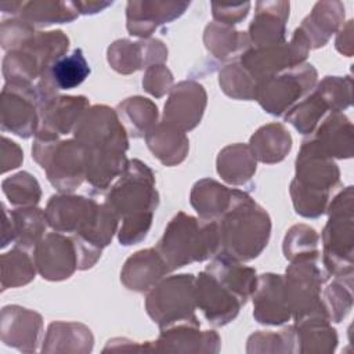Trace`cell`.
Wrapping results in <instances>:
<instances>
[{
    "mask_svg": "<svg viewBox=\"0 0 354 354\" xmlns=\"http://www.w3.org/2000/svg\"><path fill=\"white\" fill-rule=\"evenodd\" d=\"M35 259L26 249L17 246L1 256V286L15 288L30 282L35 278Z\"/></svg>",
    "mask_w": 354,
    "mask_h": 354,
    "instance_id": "d590c367",
    "label": "cell"
},
{
    "mask_svg": "<svg viewBox=\"0 0 354 354\" xmlns=\"http://www.w3.org/2000/svg\"><path fill=\"white\" fill-rule=\"evenodd\" d=\"M343 19L344 7L340 1H318L297 30L304 36L310 48H317L329 40Z\"/></svg>",
    "mask_w": 354,
    "mask_h": 354,
    "instance_id": "cb8c5ba5",
    "label": "cell"
},
{
    "mask_svg": "<svg viewBox=\"0 0 354 354\" xmlns=\"http://www.w3.org/2000/svg\"><path fill=\"white\" fill-rule=\"evenodd\" d=\"M44 213L55 232H71L100 249L111 242L119 221L105 203L76 195L51 196Z\"/></svg>",
    "mask_w": 354,
    "mask_h": 354,
    "instance_id": "3957f363",
    "label": "cell"
},
{
    "mask_svg": "<svg viewBox=\"0 0 354 354\" xmlns=\"http://www.w3.org/2000/svg\"><path fill=\"white\" fill-rule=\"evenodd\" d=\"M173 83V76L170 73V71L162 65H151L147 69L145 77L142 80V86L144 88L153 94L155 97H162L165 93H167L171 87Z\"/></svg>",
    "mask_w": 354,
    "mask_h": 354,
    "instance_id": "ee69618b",
    "label": "cell"
},
{
    "mask_svg": "<svg viewBox=\"0 0 354 354\" xmlns=\"http://www.w3.org/2000/svg\"><path fill=\"white\" fill-rule=\"evenodd\" d=\"M86 180L98 191L108 188L111 181L120 176L126 166V155L118 149H86Z\"/></svg>",
    "mask_w": 354,
    "mask_h": 354,
    "instance_id": "f1b7e54d",
    "label": "cell"
},
{
    "mask_svg": "<svg viewBox=\"0 0 354 354\" xmlns=\"http://www.w3.org/2000/svg\"><path fill=\"white\" fill-rule=\"evenodd\" d=\"M32 156L47 171L48 181L59 191H73L86 178L87 151L76 140L37 137Z\"/></svg>",
    "mask_w": 354,
    "mask_h": 354,
    "instance_id": "52a82bcc",
    "label": "cell"
},
{
    "mask_svg": "<svg viewBox=\"0 0 354 354\" xmlns=\"http://www.w3.org/2000/svg\"><path fill=\"white\" fill-rule=\"evenodd\" d=\"M220 254L238 261L257 257L267 246L271 223L267 212L246 192L232 189L228 209L217 220Z\"/></svg>",
    "mask_w": 354,
    "mask_h": 354,
    "instance_id": "7a4b0ae2",
    "label": "cell"
},
{
    "mask_svg": "<svg viewBox=\"0 0 354 354\" xmlns=\"http://www.w3.org/2000/svg\"><path fill=\"white\" fill-rule=\"evenodd\" d=\"M158 202L151 169L137 159L129 162L104 202L123 220L119 230L122 245H133L147 236Z\"/></svg>",
    "mask_w": 354,
    "mask_h": 354,
    "instance_id": "6da1fadb",
    "label": "cell"
},
{
    "mask_svg": "<svg viewBox=\"0 0 354 354\" xmlns=\"http://www.w3.org/2000/svg\"><path fill=\"white\" fill-rule=\"evenodd\" d=\"M167 57V50L159 40L131 43L122 39L108 48V61L113 69L122 73H131L152 62L158 65Z\"/></svg>",
    "mask_w": 354,
    "mask_h": 354,
    "instance_id": "44dd1931",
    "label": "cell"
},
{
    "mask_svg": "<svg viewBox=\"0 0 354 354\" xmlns=\"http://www.w3.org/2000/svg\"><path fill=\"white\" fill-rule=\"evenodd\" d=\"M19 18L32 26H47L53 24L72 22L79 12L72 1H53V0H33L22 1L19 8Z\"/></svg>",
    "mask_w": 354,
    "mask_h": 354,
    "instance_id": "1f68e13d",
    "label": "cell"
},
{
    "mask_svg": "<svg viewBox=\"0 0 354 354\" xmlns=\"http://www.w3.org/2000/svg\"><path fill=\"white\" fill-rule=\"evenodd\" d=\"M118 113L124 123V129L133 137L147 136L156 126L158 108L148 98H127L118 106Z\"/></svg>",
    "mask_w": 354,
    "mask_h": 354,
    "instance_id": "e575fe53",
    "label": "cell"
},
{
    "mask_svg": "<svg viewBox=\"0 0 354 354\" xmlns=\"http://www.w3.org/2000/svg\"><path fill=\"white\" fill-rule=\"evenodd\" d=\"M88 109V101L84 97H53L39 106V126L36 136L46 138H58L59 134H68L77 124L82 115Z\"/></svg>",
    "mask_w": 354,
    "mask_h": 354,
    "instance_id": "2e32d148",
    "label": "cell"
},
{
    "mask_svg": "<svg viewBox=\"0 0 354 354\" xmlns=\"http://www.w3.org/2000/svg\"><path fill=\"white\" fill-rule=\"evenodd\" d=\"M195 301L209 322L216 326L232 321L243 303L213 275L203 271L195 279Z\"/></svg>",
    "mask_w": 354,
    "mask_h": 354,
    "instance_id": "5bb4252c",
    "label": "cell"
},
{
    "mask_svg": "<svg viewBox=\"0 0 354 354\" xmlns=\"http://www.w3.org/2000/svg\"><path fill=\"white\" fill-rule=\"evenodd\" d=\"M145 307L160 329L196 318L194 314L196 307L194 275H173L159 281L148 293Z\"/></svg>",
    "mask_w": 354,
    "mask_h": 354,
    "instance_id": "ba28073f",
    "label": "cell"
},
{
    "mask_svg": "<svg viewBox=\"0 0 354 354\" xmlns=\"http://www.w3.org/2000/svg\"><path fill=\"white\" fill-rule=\"evenodd\" d=\"M167 272V264L156 249L140 250L127 259L120 274V279L130 290H151Z\"/></svg>",
    "mask_w": 354,
    "mask_h": 354,
    "instance_id": "7402d4cb",
    "label": "cell"
},
{
    "mask_svg": "<svg viewBox=\"0 0 354 354\" xmlns=\"http://www.w3.org/2000/svg\"><path fill=\"white\" fill-rule=\"evenodd\" d=\"M283 253L290 261L306 257H318V235L314 228L293 225L283 239Z\"/></svg>",
    "mask_w": 354,
    "mask_h": 354,
    "instance_id": "f35d334b",
    "label": "cell"
},
{
    "mask_svg": "<svg viewBox=\"0 0 354 354\" xmlns=\"http://www.w3.org/2000/svg\"><path fill=\"white\" fill-rule=\"evenodd\" d=\"M220 86L230 97L239 100H256L257 83L241 64H231L221 69Z\"/></svg>",
    "mask_w": 354,
    "mask_h": 354,
    "instance_id": "ab89813d",
    "label": "cell"
},
{
    "mask_svg": "<svg viewBox=\"0 0 354 354\" xmlns=\"http://www.w3.org/2000/svg\"><path fill=\"white\" fill-rule=\"evenodd\" d=\"M339 169L310 138L303 142L296 159V177L290 184L295 209L304 217H318L326 209L329 194L339 183Z\"/></svg>",
    "mask_w": 354,
    "mask_h": 354,
    "instance_id": "277c9868",
    "label": "cell"
},
{
    "mask_svg": "<svg viewBox=\"0 0 354 354\" xmlns=\"http://www.w3.org/2000/svg\"><path fill=\"white\" fill-rule=\"evenodd\" d=\"M35 28L22 18H12L1 24V46L4 50H15L24 46L33 35Z\"/></svg>",
    "mask_w": 354,
    "mask_h": 354,
    "instance_id": "7bdbcfd3",
    "label": "cell"
},
{
    "mask_svg": "<svg viewBox=\"0 0 354 354\" xmlns=\"http://www.w3.org/2000/svg\"><path fill=\"white\" fill-rule=\"evenodd\" d=\"M33 259L40 275L50 281L69 278L79 268L75 241L61 232L47 234L33 249Z\"/></svg>",
    "mask_w": 354,
    "mask_h": 354,
    "instance_id": "4fadbf2b",
    "label": "cell"
},
{
    "mask_svg": "<svg viewBox=\"0 0 354 354\" xmlns=\"http://www.w3.org/2000/svg\"><path fill=\"white\" fill-rule=\"evenodd\" d=\"M145 138L152 153L167 166L180 163L188 152V138L184 131L165 122L156 124Z\"/></svg>",
    "mask_w": 354,
    "mask_h": 354,
    "instance_id": "83f0119b",
    "label": "cell"
},
{
    "mask_svg": "<svg viewBox=\"0 0 354 354\" xmlns=\"http://www.w3.org/2000/svg\"><path fill=\"white\" fill-rule=\"evenodd\" d=\"M253 297V315L260 324L281 325L292 313L286 301L283 277L278 274H263L257 278Z\"/></svg>",
    "mask_w": 354,
    "mask_h": 354,
    "instance_id": "e0dca14e",
    "label": "cell"
},
{
    "mask_svg": "<svg viewBox=\"0 0 354 354\" xmlns=\"http://www.w3.org/2000/svg\"><path fill=\"white\" fill-rule=\"evenodd\" d=\"M289 1H257L249 25V40L254 48L285 43Z\"/></svg>",
    "mask_w": 354,
    "mask_h": 354,
    "instance_id": "d6986e66",
    "label": "cell"
},
{
    "mask_svg": "<svg viewBox=\"0 0 354 354\" xmlns=\"http://www.w3.org/2000/svg\"><path fill=\"white\" fill-rule=\"evenodd\" d=\"M155 249L170 271L210 259L220 252L217 221L195 218L180 212L170 220Z\"/></svg>",
    "mask_w": 354,
    "mask_h": 354,
    "instance_id": "5b68a950",
    "label": "cell"
},
{
    "mask_svg": "<svg viewBox=\"0 0 354 354\" xmlns=\"http://www.w3.org/2000/svg\"><path fill=\"white\" fill-rule=\"evenodd\" d=\"M315 91L333 112H340L351 104V79L348 76H328L318 84Z\"/></svg>",
    "mask_w": 354,
    "mask_h": 354,
    "instance_id": "b9f144b4",
    "label": "cell"
},
{
    "mask_svg": "<svg viewBox=\"0 0 354 354\" xmlns=\"http://www.w3.org/2000/svg\"><path fill=\"white\" fill-rule=\"evenodd\" d=\"M328 105L322 97L314 90L313 94L306 97L301 102L290 109L285 116L286 122L292 123L301 134H311L317 127L319 119L325 115Z\"/></svg>",
    "mask_w": 354,
    "mask_h": 354,
    "instance_id": "74e56055",
    "label": "cell"
},
{
    "mask_svg": "<svg viewBox=\"0 0 354 354\" xmlns=\"http://www.w3.org/2000/svg\"><path fill=\"white\" fill-rule=\"evenodd\" d=\"M7 217V214L4 213ZM10 216V241H14L17 246L22 249H35L44 238L47 228V217L41 209L19 207L8 213ZM8 218V217H7Z\"/></svg>",
    "mask_w": 354,
    "mask_h": 354,
    "instance_id": "4316f807",
    "label": "cell"
},
{
    "mask_svg": "<svg viewBox=\"0 0 354 354\" xmlns=\"http://www.w3.org/2000/svg\"><path fill=\"white\" fill-rule=\"evenodd\" d=\"M292 147V138L282 124L271 123L259 129L250 138V151L264 163H275L285 158Z\"/></svg>",
    "mask_w": 354,
    "mask_h": 354,
    "instance_id": "4dcf8cb0",
    "label": "cell"
},
{
    "mask_svg": "<svg viewBox=\"0 0 354 354\" xmlns=\"http://www.w3.org/2000/svg\"><path fill=\"white\" fill-rule=\"evenodd\" d=\"M232 198V189L218 184L214 180L198 181L191 192V205L199 213V218L217 221L228 209Z\"/></svg>",
    "mask_w": 354,
    "mask_h": 354,
    "instance_id": "f546056e",
    "label": "cell"
},
{
    "mask_svg": "<svg viewBox=\"0 0 354 354\" xmlns=\"http://www.w3.org/2000/svg\"><path fill=\"white\" fill-rule=\"evenodd\" d=\"M77 12L80 14H95L112 4V1H72Z\"/></svg>",
    "mask_w": 354,
    "mask_h": 354,
    "instance_id": "bcb514c9",
    "label": "cell"
},
{
    "mask_svg": "<svg viewBox=\"0 0 354 354\" xmlns=\"http://www.w3.org/2000/svg\"><path fill=\"white\" fill-rule=\"evenodd\" d=\"M329 158H350L353 155V127L340 112L330 113L313 137Z\"/></svg>",
    "mask_w": 354,
    "mask_h": 354,
    "instance_id": "484cf974",
    "label": "cell"
},
{
    "mask_svg": "<svg viewBox=\"0 0 354 354\" xmlns=\"http://www.w3.org/2000/svg\"><path fill=\"white\" fill-rule=\"evenodd\" d=\"M351 275L337 277L324 292L322 308L329 321L340 322L347 313L351 310L353 304V289H351Z\"/></svg>",
    "mask_w": 354,
    "mask_h": 354,
    "instance_id": "8d00e7d4",
    "label": "cell"
},
{
    "mask_svg": "<svg viewBox=\"0 0 354 354\" xmlns=\"http://www.w3.org/2000/svg\"><path fill=\"white\" fill-rule=\"evenodd\" d=\"M317 82V71L311 64H300L285 69L257 84L256 100L271 115L281 116Z\"/></svg>",
    "mask_w": 354,
    "mask_h": 354,
    "instance_id": "30bf717a",
    "label": "cell"
},
{
    "mask_svg": "<svg viewBox=\"0 0 354 354\" xmlns=\"http://www.w3.org/2000/svg\"><path fill=\"white\" fill-rule=\"evenodd\" d=\"M212 12L213 18L218 24H224L228 26H232L234 24L241 22L249 12L250 3H216L212 4Z\"/></svg>",
    "mask_w": 354,
    "mask_h": 354,
    "instance_id": "f6af8a7d",
    "label": "cell"
},
{
    "mask_svg": "<svg viewBox=\"0 0 354 354\" xmlns=\"http://www.w3.org/2000/svg\"><path fill=\"white\" fill-rule=\"evenodd\" d=\"M75 140L86 149H118L126 152L129 147L126 129L118 113L105 106L95 105L87 109L73 129Z\"/></svg>",
    "mask_w": 354,
    "mask_h": 354,
    "instance_id": "8fae6325",
    "label": "cell"
},
{
    "mask_svg": "<svg viewBox=\"0 0 354 354\" xmlns=\"http://www.w3.org/2000/svg\"><path fill=\"white\" fill-rule=\"evenodd\" d=\"M206 93L195 82H181L173 90L165 105L163 122L187 131L194 129L203 115Z\"/></svg>",
    "mask_w": 354,
    "mask_h": 354,
    "instance_id": "9a60e30c",
    "label": "cell"
},
{
    "mask_svg": "<svg viewBox=\"0 0 354 354\" xmlns=\"http://www.w3.org/2000/svg\"><path fill=\"white\" fill-rule=\"evenodd\" d=\"M189 1H129L127 30L134 36H149L159 25L178 18Z\"/></svg>",
    "mask_w": 354,
    "mask_h": 354,
    "instance_id": "ffe728a7",
    "label": "cell"
},
{
    "mask_svg": "<svg viewBox=\"0 0 354 354\" xmlns=\"http://www.w3.org/2000/svg\"><path fill=\"white\" fill-rule=\"evenodd\" d=\"M318 257L293 260L283 277L286 301L296 321L313 315H325L321 303V286L328 279L318 266Z\"/></svg>",
    "mask_w": 354,
    "mask_h": 354,
    "instance_id": "9c48e42d",
    "label": "cell"
},
{
    "mask_svg": "<svg viewBox=\"0 0 354 354\" xmlns=\"http://www.w3.org/2000/svg\"><path fill=\"white\" fill-rule=\"evenodd\" d=\"M203 39L207 50L223 59L242 55L250 48V40L245 32L234 30L232 26L218 22L206 26Z\"/></svg>",
    "mask_w": 354,
    "mask_h": 354,
    "instance_id": "d6a6232c",
    "label": "cell"
},
{
    "mask_svg": "<svg viewBox=\"0 0 354 354\" xmlns=\"http://www.w3.org/2000/svg\"><path fill=\"white\" fill-rule=\"evenodd\" d=\"M3 192L8 198V201L14 206L19 207H32L35 206L40 199V187L26 171H21L15 176H11L10 178L3 180Z\"/></svg>",
    "mask_w": 354,
    "mask_h": 354,
    "instance_id": "60d3db41",
    "label": "cell"
},
{
    "mask_svg": "<svg viewBox=\"0 0 354 354\" xmlns=\"http://www.w3.org/2000/svg\"><path fill=\"white\" fill-rule=\"evenodd\" d=\"M205 271L213 275L243 304L252 296L257 283L256 271L252 267H246L238 260L220 253L206 266Z\"/></svg>",
    "mask_w": 354,
    "mask_h": 354,
    "instance_id": "603a6c76",
    "label": "cell"
},
{
    "mask_svg": "<svg viewBox=\"0 0 354 354\" xmlns=\"http://www.w3.org/2000/svg\"><path fill=\"white\" fill-rule=\"evenodd\" d=\"M217 171L231 184H243L256 171V158L246 145L235 144L225 147L218 153Z\"/></svg>",
    "mask_w": 354,
    "mask_h": 354,
    "instance_id": "836d02e7",
    "label": "cell"
},
{
    "mask_svg": "<svg viewBox=\"0 0 354 354\" xmlns=\"http://www.w3.org/2000/svg\"><path fill=\"white\" fill-rule=\"evenodd\" d=\"M90 66L82 48H75L69 55L57 59L48 71L39 79L36 86L40 104L55 97L58 90H69L77 87L88 76Z\"/></svg>",
    "mask_w": 354,
    "mask_h": 354,
    "instance_id": "ac0fdd59",
    "label": "cell"
},
{
    "mask_svg": "<svg viewBox=\"0 0 354 354\" xmlns=\"http://www.w3.org/2000/svg\"><path fill=\"white\" fill-rule=\"evenodd\" d=\"M3 340L25 350L24 344H36L41 332V317L28 308L18 306H8L1 313Z\"/></svg>",
    "mask_w": 354,
    "mask_h": 354,
    "instance_id": "d4e9b609",
    "label": "cell"
},
{
    "mask_svg": "<svg viewBox=\"0 0 354 354\" xmlns=\"http://www.w3.org/2000/svg\"><path fill=\"white\" fill-rule=\"evenodd\" d=\"M40 97L32 83L7 82L1 91V129L28 138L39 126Z\"/></svg>",
    "mask_w": 354,
    "mask_h": 354,
    "instance_id": "7c38bea8",
    "label": "cell"
},
{
    "mask_svg": "<svg viewBox=\"0 0 354 354\" xmlns=\"http://www.w3.org/2000/svg\"><path fill=\"white\" fill-rule=\"evenodd\" d=\"M324 264L335 277L353 274V187L342 191L329 205V220L322 232Z\"/></svg>",
    "mask_w": 354,
    "mask_h": 354,
    "instance_id": "8992f818",
    "label": "cell"
}]
</instances>
